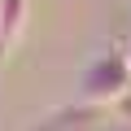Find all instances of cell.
Here are the masks:
<instances>
[{
	"label": "cell",
	"instance_id": "277c9868",
	"mask_svg": "<svg viewBox=\"0 0 131 131\" xmlns=\"http://www.w3.org/2000/svg\"><path fill=\"white\" fill-rule=\"evenodd\" d=\"M127 66H131V44H127Z\"/></svg>",
	"mask_w": 131,
	"mask_h": 131
},
{
	"label": "cell",
	"instance_id": "3957f363",
	"mask_svg": "<svg viewBox=\"0 0 131 131\" xmlns=\"http://www.w3.org/2000/svg\"><path fill=\"white\" fill-rule=\"evenodd\" d=\"M26 13L31 0H0V57H9L26 31Z\"/></svg>",
	"mask_w": 131,
	"mask_h": 131
},
{
	"label": "cell",
	"instance_id": "6da1fadb",
	"mask_svg": "<svg viewBox=\"0 0 131 131\" xmlns=\"http://www.w3.org/2000/svg\"><path fill=\"white\" fill-rule=\"evenodd\" d=\"M131 92V66H127V52H96L88 66H83V74H79V96L83 105H118L122 96Z\"/></svg>",
	"mask_w": 131,
	"mask_h": 131
},
{
	"label": "cell",
	"instance_id": "7a4b0ae2",
	"mask_svg": "<svg viewBox=\"0 0 131 131\" xmlns=\"http://www.w3.org/2000/svg\"><path fill=\"white\" fill-rule=\"evenodd\" d=\"M31 131H105V122H101L96 105H66V109H52L48 118H39Z\"/></svg>",
	"mask_w": 131,
	"mask_h": 131
}]
</instances>
